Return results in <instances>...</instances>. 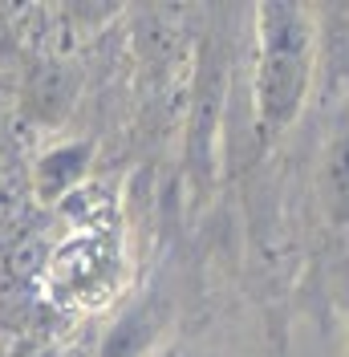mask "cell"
<instances>
[{"label": "cell", "mask_w": 349, "mask_h": 357, "mask_svg": "<svg viewBox=\"0 0 349 357\" xmlns=\"http://www.w3.org/2000/svg\"><path fill=\"white\" fill-rule=\"evenodd\" d=\"M131 284V256L114 203L73 211L41 272L45 296L66 312H98Z\"/></svg>", "instance_id": "6da1fadb"}]
</instances>
